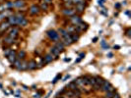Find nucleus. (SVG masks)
Listing matches in <instances>:
<instances>
[{
    "instance_id": "f257e3e1",
    "label": "nucleus",
    "mask_w": 131,
    "mask_h": 98,
    "mask_svg": "<svg viewBox=\"0 0 131 98\" xmlns=\"http://www.w3.org/2000/svg\"><path fill=\"white\" fill-rule=\"evenodd\" d=\"M46 35L49 37L50 40H52L53 42H56V41H59L60 40V35L59 33L54 30H49L46 31Z\"/></svg>"
},
{
    "instance_id": "f03ea898",
    "label": "nucleus",
    "mask_w": 131,
    "mask_h": 98,
    "mask_svg": "<svg viewBox=\"0 0 131 98\" xmlns=\"http://www.w3.org/2000/svg\"><path fill=\"white\" fill-rule=\"evenodd\" d=\"M101 90L103 91V92H108V91H114L115 88L113 87V85L109 83V81H103L102 86H101Z\"/></svg>"
},
{
    "instance_id": "7ed1b4c3",
    "label": "nucleus",
    "mask_w": 131,
    "mask_h": 98,
    "mask_svg": "<svg viewBox=\"0 0 131 98\" xmlns=\"http://www.w3.org/2000/svg\"><path fill=\"white\" fill-rule=\"evenodd\" d=\"M16 18H17V25L20 27H26L28 25V20L25 18V16L20 15V14H16Z\"/></svg>"
},
{
    "instance_id": "20e7f679",
    "label": "nucleus",
    "mask_w": 131,
    "mask_h": 98,
    "mask_svg": "<svg viewBox=\"0 0 131 98\" xmlns=\"http://www.w3.org/2000/svg\"><path fill=\"white\" fill-rule=\"evenodd\" d=\"M95 81H96V85L93 87L95 90H100L101 89V86H102V83H103V79L100 75H96L95 76Z\"/></svg>"
},
{
    "instance_id": "39448f33",
    "label": "nucleus",
    "mask_w": 131,
    "mask_h": 98,
    "mask_svg": "<svg viewBox=\"0 0 131 98\" xmlns=\"http://www.w3.org/2000/svg\"><path fill=\"white\" fill-rule=\"evenodd\" d=\"M69 21L71 22V24H72L73 26H77L80 22H82V19H81L80 15H76L75 14V15L69 17Z\"/></svg>"
},
{
    "instance_id": "423d86ee",
    "label": "nucleus",
    "mask_w": 131,
    "mask_h": 98,
    "mask_svg": "<svg viewBox=\"0 0 131 98\" xmlns=\"http://www.w3.org/2000/svg\"><path fill=\"white\" fill-rule=\"evenodd\" d=\"M41 12V8L37 5H32L29 9V13L31 15H37Z\"/></svg>"
},
{
    "instance_id": "0eeeda50",
    "label": "nucleus",
    "mask_w": 131,
    "mask_h": 98,
    "mask_svg": "<svg viewBox=\"0 0 131 98\" xmlns=\"http://www.w3.org/2000/svg\"><path fill=\"white\" fill-rule=\"evenodd\" d=\"M62 13H63V15L71 17V16L76 14V11H75L74 8H64V9L62 10Z\"/></svg>"
},
{
    "instance_id": "6e6552de",
    "label": "nucleus",
    "mask_w": 131,
    "mask_h": 98,
    "mask_svg": "<svg viewBox=\"0 0 131 98\" xmlns=\"http://www.w3.org/2000/svg\"><path fill=\"white\" fill-rule=\"evenodd\" d=\"M18 34H19V29L16 28V27H13L11 30H9V33H8L9 36H11V37L13 38H17Z\"/></svg>"
},
{
    "instance_id": "1a4fd4ad",
    "label": "nucleus",
    "mask_w": 131,
    "mask_h": 98,
    "mask_svg": "<svg viewBox=\"0 0 131 98\" xmlns=\"http://www.w3.org/2000/svg\"><path fill=\"white\" fill-rule=\"evenodd\" d=\"M61 42L64 44V46H70L71 44H73V41H72V39H71L70 34L67 35V36H65V37H62Z\"/></svg>"
},
{
    "instance_id": "9d476101",
    "label": "nucleus",
    "mask_w": 131,
    "mask_h": 98,
    "mask_svg": "<svg viewBox=\"0 0 131 98\" xmlns=\"http://www.w3.org/2000/svg\"><path fill=\"white\" fill-rule=\"evenodd\" d=\"M49 49H50V54H51V55H52V56H53L55 59H57L61 52L59 51V50L56 48V47H55V46H51Z\"/></svg>"
},
{
    "instance_id": "9b49d317",
    "label": "nucleus",
    "mask_w": 131,
    "mask_h": 98,
    "mask_svg": "<svg viewBox=\"0 0 131 98\" xmlns=\"http://www.w3.org/2000/svg\"><path fill=\"white\" fill-rule=\"evenodd\" d=\"M7 59H8V61H9V62L12 64V63H13V62L17 59V52H16L15 50H11L10 54L7 56Z\"/></svg>"
},
{
    "instance_id": "f8f14e48",
    "label": "nucleus",
    "mask_w": 131,
    "mask_h": 98,
    "mask_svg": "<svg viewBox=\"0 0 131 98\" xmlns=\"http://www.w3.org/2000/svg\"><path fill=\"white\" fill-rule=\"evenodd\" d=\"M3 41H4V43L5 44H7V45H12V44H14L15 41H16V38H13L11 37V36H9V35H7L6 37H4V39H3Z\"/></svg>"
},
{
    "instance_id": "ddd939ff",
    "label": "nucleus",
    "mask_w": 131,
    "mask_h": 98,
    "mask_svg": "<svg viewBox=\"0 0 131 98\" xmlns=\"http://www.w3.org/2000/svg\"><path fill=\"white\" fill-rule=\"evenodd\" d=\"M7 22L9 23V25H10V26H13V27H15V26L17 25V18H16V16H15V15L9 16V17H8Z\"/></svg>"
},
{
    "instance_id": "4468645a",
    "label": "nucleus",
    "mask_w": 131,
    "mask_h": 98,
    "mask_svg": "<svg viewBox=\"0 0 131 98\" xmlns=\"http://www.w3.org/2000/svg\"><path fill=\"white\" fill-rule=\"evenodd\" d=\"M85 8H86V5H84V4H77V5H75L74 9H75V11L78 12L79 14H82V13H84Z\"/></svg>"
},
{
    "instance_id": "2eb2a0df",
    "label": "nucleus",
    "mask_w": 131,
    "mask_h": 98,
    "mask_svg": "<svg viewBox=\"0 0 131 98\" xmlns=\"http://www.w3.org/2000/svg\"><path fill=\"white\" fill-rule=\"evenodd\" d=\"M17 70H19V71H26V70H28V62L25 60H22L20 66L18 67Z\"/></svg>"
},
{
    "instance_id": "dca6fc26",
    "label": "nucleus",
    "mask_w": 131,
    "mask_h": 98,
    "mask_svg": "<svg viewBox=\"0 0 131 98\" xmlns=\"http://www.w3.org/2000/svg\"><path fill=\"white\" fill-rule=\"evenodd\" d=\"M37 68V63L35 60H31L28 62V70H36Z\"/></svg>"
},
{
    "instance_id": "f3484780",
    "label": "nucleus",
    "mask_w": 131,
    "mask_h": 98,
    "mask_svg": "<svg viewBox=\"0 0 131 98\" xmlns=\"http://www.w3.org/2000/svg\"><path fill=\"white\" fill-rule=\"evenodd\" d=\"M77 27L80 29L82 31H85V30H88V28H89V25H88L87 23H85V22H80V23L77 25Z\"/></svg>"
},
{
    "instance_id": "a211bd4d",
    "label": "nucleus",
    "mask_w": 131,
    "mask_h": 98,
    "mask_svg": "<svg viewBox=\"0 0 131 98\" xmlns=\"http://www.w3.org/2000/svg\"><path fill=\"white\" fill-rule=\"evenodd\" d=\"M26 5V2L24 0H16L14 2V7L16 8H23L25 7Z\"/></svg>"
},
{
    "instance_id": "6ab92c4d",
    "label": "nucleus",
    "mask_w": 131,
    "mask_h": 98,
    "mask_svg": "<svg viewBox=\"0 0 131 98\" xmlns=\"http://www.w3.org/2000/svg\"><path fill=\"white\" fill-rule=\"evenodd\" d=\"M53 59L54 58H53V56L51 54H46L44 58V64H49L53 61Z\"/></svg>"
},
{
    "instance_id": "aec40b11",
    "label": "nucleus",
    "mask_w": 131,
    "mask_h": 98,
    "mask_svg": "<svg viewBox=\"0 0 131 98\" xmlns=\"http://www.w3.org/2000/svg\"><path fill=\"white\" fill-rule=\"evenodd\" d=\"M55 44H54V46L58 49L60 52H62V51H64V49H65V46H64V44L59 40V41H56V42H54Z\"/></svg>"
},
{
    "instance_id": "412c9836",
    "label": "nucleus",
    "mask_w": 131,
    "mask_h": 98,
    "mask_svg": "<svg viewBox=\"0 0 131 98\" xmlns=\"http://www.w3.org/2000/svg\"><path fill=\"white\" fill-rule=\"evenodd\" d=\"M9 27H10V25H9L7 21L1 23V25H0V31H5L7 29H9Z\"/></svg>"
},
{
    "instance_id": "4be33fe9",
    "label": "nucleus",
    "mask_w": 131,
    "mask_h": 98,
    "mask_svg": "<svg viewBox=\"0 0 131 98\" xmlns=\"http://www.w3.org/2000/svg\"><path fill=\"white\" fill-rule=\"evenodd\" d=\"M25 58H26V52L24 50H21V51H19V52L17 53V59H19V60H25Z\"/></svg>"
},
{
    "instance_id": "5701e85b",
    "label": "nucleus",
    "mask_w": 131,
    "mask_h": 98,
    "mask_svg": "<svg viewBox=\"0 0 131 98\" xmlns=\"http://www.w3.org/2000/svg\"><path fill=\"white\" fill-rule=\"evenodd\" d=\"M57 32L59 33V35L62 36V37H65L67 35H69V33L67 32V30H66L65 29H58Z\"/></svg>"
},
{
    "instance_id": "b1692460",
    "label": "nucleus",
    "mask_w": 131,
    "mask_h": 98,
    "mask_svg": "<svg viewBox=\"0 0 131 98\" xmlns=\"http://www.w3.org/2000/svg\"><path fill=\"white\" fill-rule=\"evenodd\" d=\"M66 30L69 34H72V33H76V30H75V26H68L66 28Z\"/></svg>"
},
{
    "instance_id": "393cba45",
    "label": "nucleus",
    "mask_w": 131,
    "mask_h": 98,
    "mask_svg": "<svg viewBox=\"0 0 131 98\" xmlns=\"http://www.w3.org/2000/svg\"><path fill=\"white\" fill-rule=\"evenodd\" d=\"M70 36H71V39H72L73 43L77 42V41L80 39V35H79L78 33H72V34H70Z\"/></svg>"
},
{
    "instance_id": "a878e982",
    "label": "nucleus",
    "mask_w": 131,
    "mask_h": 98,
    "mask_svg": "<svg viewBox=\"0 0 131 98\" xmlns=\"http://www.w3.org/2000/svg\"><path fill=\"white\" fill-rule=\"evenodd\" d=\"M21 61L22 60H19V59H16V60L12 63V68H15V69H18V67L20 66V64H21Z\"/></svg>"
},
{
    "instance_id": "bb28decb",
    "label": "nucleus",
    "mask_w": 131,
    "mask_h": 98,
    "mask_svg": "<svg viewBox=\"0 0 131 98\" xmlns=\"http://www.w3.org/2000/svg\"><path fill=\"white\" fill-rule=\"evenodd\" d=\"M116 92V90L114 91H108V92H106V95H104V98H111L113 95H114V93Z\"/></svg>"
},
{
    "instance_id": "cd10ccee",
    "label": "nucleus",
    "mask_w": 131,
    "mask_h": 98,
    "mask_svg": "<svg viewBox=\"0 0 131 98\" xmlns=\"http://www.w3.org/2000/svg\"><path fill=\"white\" fill-rule=\"evenodd\" d=\"M85 0H72V3L73 5H77V4H84L87 6V4H85Z\"/></svg>"
},
{
    "instance_id": "c85d7f7f",
    "label": "nucleus",
    "mask_w": 131,
    "mask_h": 98,
    "mask_svg": "<svg viewBox=\"0 0 131 98\" xmlns=\"http://www.w3.org/2000/svg\"><path fill=\"white\" fill-rule=\"evenodd\" d=\"M40 8H41V10L45 11V10H47V9H48V4H46V3H44V2H42Z\"/></svg>"
},
{
    "instance_id": "c756f323",
    "label": "nucleus",
    "mask_w": 131,
    "mask_h": 98,
    "mask_svg": "<svg viewBox=\"0 0 131 98\" xmlns=\"http://www.w3.org/2000/svg\"><path fill=\"white\" fill-rule=\"evenodd\" d=\"M63 6L65 8H73L74 5H73L72 2H63Z\"/></svg>"
},
{
    "instance_id": "7c9ffc66",
    "label": "nucleus",
    "mask_w": 131,
    "mask_h": 98,
    "mask_svg": "<svg viewBox=\"0 0 131 98\" xmlns=\"http://www.w3.org/2000/svg\"><path fill=\"white\" fill-rule=\"evenodd\" d=\"M60 79H61V74H58V75H57L55 77H54V79H53V81L51 82V83H53V84H54V83H56L59 80H60Z\"/></svg>"
},
{
    "instance_id": "2f4dec72",
    "label": "nucleus",
    "mask_w": 131,
    "mask_h": 98,
    "mask_svg": "<svg viewBox=\"0 0 131 98\" xmlns=\"http://www.w3.org/2000/svg\"><path fill=\"white\" fill-rule=\"evenodd\" d=\"M5 7L8 8V9L13 8L14 7V3H13V2H11V1H8L7 3H6V5H5Z\"/></svg>"
},
{
    "instance_id": "473e14b6",
    "label": "nucleus",
    "mask_w": 131,
    "mask_h": 98,
    "mask_svg": "<svg viewBox=\"0 0 131 98\" xmlns=\"http://www.w3.org/2000/svg\"><path fill=\"white\" fill-rule=\"evenodd\" d=\"M101 44H102V47L103 48V49H109V45H108V44L106 43V40H102Z\"/></svg>"
},
{
    "instance_id": "72a5a7b5",
    "label": "nucleus",
    "mask_w": 131,
    "mask_h": 98,
    "mask_svg": "<svg viewBox=\"0 0 131 98\" xmlns=\"http://www.w3.org/2000/svg\"><path fill=\"white\" fill-rule=\"evenodd\" d=\"M11 50H12V49H11L10 47H8V48H6V49L4 50V54H5V56H6V57H7L8 55L10 54V52H11Z\"/></svg>"
},
{
    "instance_id": "f704fd0d",
    "label": "nucleus",
    "mask_w": 131,
    "mask_h": 98,
    "mask_svg": "<svg viewBox=\"0 0 131 98\" xmlns=\"http://www.w3.org/2000/svg\"><path fill=\"white\" fill-rule=\"evenodd\" d=\"M85 55H86L85 53H81V54H80V56H79V58H78V59L76 60V63H78V62H80V61L82 60V59H83L84 57H85Z\"/></svg>"
},
{
    "instance_id": "c9c22d12",
    "label": "nucleus",
    "mask_w": 131,
    "mask_h": 98,
    "mask_svg": "<svg viewBox=\"0 0 131 98\" xmlns=\"http://www.w3.org/2000/svg\"><path fill=\"white\" fill-rule=\"evenodd\" d=\"M130 32H131V29H130V28H128V29L126 30V32H125V33H126V35H127L128 37H130V36H131Z\"/></svg>"
},
{
    "instance_id": "e433bc0d",
    "label": "nucleus",
    "mask_w": 131,
    "mask_h": 98,
    "mask_svg": "<svg viewBox=\"0 0 131 98\" xmlns=\"http://www.w3.org/2000/svg\"><path fill=\"white\" fill-rule=\"evenodd\" d=\"M43 94V91H38L37 93H36V95H35V98H40L41 97V95Z\"/></svg>"
},
{
    "instance_id": "4c0bfd02",
    "label": "nucleus",
    "mask_w": 131,
    "mask_h": 98,
    "mask_svg": "<svg viewBox=\"0 0 131 98\" xmlns=\"http://www.w3.org/2000/svg\"><path fill=\"white\" fill-rule=\"evenodd\" d=\"M111 98H121V96H120V95H119L117 92H115V93H114V95H113Z\"/></svg>"
},
{
    "instance_id": "58836bf2",
    "label": "nucleus",
    "mask_w": 131,
    "mask_h": 98,
    "mask_svg": "<svg viewBox=\"0 0 131 98\" xmlns=\"http://www.w3.org/2000/svg\"><path fill=\"white\" fill-rule=\"evenodd\" d=\"M44 3H46V4H50L51 2H52V0H44Z\"/></svg>"
},
{
    "instance_id": "ea45409f",
    "label": "nucleus",
    "mask_w": 131,
    "mask_h": 98,
    "mask_svg": "<svg viewBox=\"0 0 131 98\" xmlns=\"http://www.w3.org/2000/svg\"><path fill=\"white\" fill-rule=\"evenodd\" d=\"M120 6H121V5H120L119 3H116V4H115V8H116V9H120Z\"/></svg>"
},
{
    "instance_id": "a19ab883",
    "label": "nucleus",
    "mask_w": 131,
    "mask_h": 98,
    "mask_svg": "<svg viewBox=\"0 0 131 98\" xmlns=\"http://www.w3.org/2000/svg\"><path fill=\"white\" fill-rule=\"evenodd\" d=\"M69 77H70V75H66V76H65V77H64V79H63V82H65L66 80H68V79H69Z\"/></svg>"
},
{
    "instance_id": "79ce46f5",
    "label": "nucleus",
    "mask_w": 131,
    "mask_h": 98,
    "mask_svg": "<svg viewBox=\"0 0 131 98\" xmlns=\"http://www.w3.org/2000/svg\"><path fill=\"white\" fill-rule=\"evenodd\" d=\"M113 48H114V49H119V46H118V45H114V46H113Z\"/></svg>"
},
{
    "instance_id": "37998d69",
    "label": "nucleus",
    "mask_w": 131,
    "mask_h": 98,
    "mask_svg": "<svg viewBox=\"0 0 131 98\" xmlns=\"http://www.w3.org/2000/svg\"><path fill=\"white\" fill-rule=\"evenodd\" d=\"M97 40H98V37H94V39H93V42H97Z\"/></svg>"
},
{
    "instance_id": "c03bdc74",
    "label": "nucleus",
    "mask_w": 131,
    "mask_h": 98,
    "mask_svg": "<svg viewBox=\"0 0 131 98\" xmlns=\"http://www.w3.org/2000/svg\"><path fill=\"white\" fill-rule=\"evenodd\" d=\"M63 2H72V0H62Z\"/></svg>"
},
{
    "instance_id": "a18cd8bd",
    "label": "nucleus",
    "mask_w": 131,
    "mask_h": 98,
    "mask_svg": "<svg viewBox=\"0 0 131 98\" xmlns=\"http://www.w3.org/2000/svg\"><path fill=\"white\" fill-rule=\"evenodd\" d=\"M108 56H109V58H111V57H112V53H109V55H108Z\"/></svg>"
},
{
    "instance_id": "49530a36",
    "label": "nucleus",
    "mask_w": 131,
    "mask_h": 98,
    "mask_svg": "<svg viewBox=\"0 0 131 98\" xmlns=\"http://www.w3.org/2000/svg\"><path fill=\"white\" fill-rule=\"evenodd\" d=\"M125 14H126V15L129 16V14H130V13H129V11H126V12H125Z\"/></svg>"
},
{
    "instance_id": "de8ad7c7",
    "label": "nucleus",
    "mask_w": 131,
    "mask_h": 98,
    "mask_svg": "<svg viewBox=\"0 0 131 98\" xmlns=\"http://www.w3.org/2000/svg\"><path fill=\"white\" fill-rule=\"evenodd\" d=\"M64 61H65V62H69V61H70V59H64Z\"/></svg>"
},
{
    "instance_id": "09e8293b",
    "label": "nucleus",
    "mask_w": 131,
    "mask_h": 98,
    "mask_svg": "<svg viewBox=\"0 0 131 98\" xmlns=\"http://www.w3.org/2000/svg\"><path fill=\"white\" fill-rule=\"evenodd\" d=\"M59 98H64V97H59Z\"/></svg>"
},
{
    "instance_id": "8fccbe9b",
    "label": "nucleus",
    "mask_w": 131,
    "mask_h": 98,
    "mask_svg": "<svg viewBox=\"0 0 131 98\" xmlns=\"http://www.w3.org/2000/svg\"><path fill=\"white\" fill-rule=\"evenodd\" d=\"M0 1H1V0H0Z\"/></svg>"
}]
</instances>
